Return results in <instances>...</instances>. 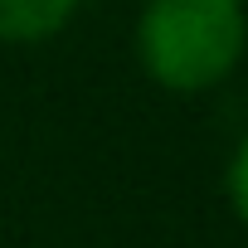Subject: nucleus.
Listing matches in <instances>:
<instances>
[{
    "label": "nucleus",
    "instance_id": "nucleus-3",
    "mask_svg": "<svg viewBox=\"0 0 248 248\" xmlns=\"http://www.w3.org/2000/svg\"><path fill=\"white\" fill-rule=\"evenodd\" d=\"M224 190H229V204H233V214L248 224V137H243V141L233 146V156H229Z\"/></svg>",
    "mask_w": 248,
    "mask_h": 248
},
{
    "label": "nucleus",
    "instance_id": "nucleus-1",
    "mask_svg": "<svg viewBox=\"0 0 248 248\" xmlns=\"http://www.w3.org/2000/svg\"><path fill=\"white\" fill-rule=\"evenodd\" d=\"M248 49L243 0H146L137 15V59L166 93L219 88Z\"/></svg>",
    "mask_w": 248,
    "mask_h": 248
},
{
    "label": "nucleus",
    "instance_id": "nucleus-2",
    "mask_svg": "<svg viewBox=\"0 0 248 248\" xmlns=\"http://www.w3.org/2000/svg\"><path fill=\"white\" fill-rule=\"evenodd\" d=\"M83 0H0V44H44L54 39Z\"/></svg>",
    "mask_w": 248,
    "mask_h": 248
}]
</instances>
